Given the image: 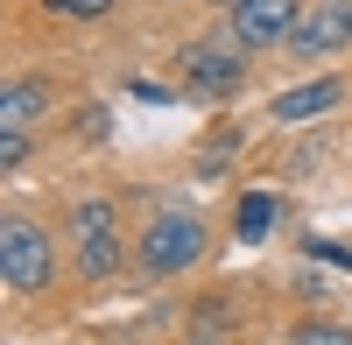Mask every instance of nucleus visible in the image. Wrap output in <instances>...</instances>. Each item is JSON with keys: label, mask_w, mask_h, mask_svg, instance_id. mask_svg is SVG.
Segmentation results:
<instances>
[{"label": "nucleus", "mask_w": 352, "mask_h": 345, "mask_svg": "<svg viewBox=\"0 0 352 345\" xmlns=\"http://www.w3.org/2000/svg\"><path fill=\"white\" fill-rule=\"evenodd\" d=\"M296 289H303L310 303H324V296H331V282H324V275H317V268H303V275H296Z\"/></svg>", "instance_id": "obj_15"}, {"label": "nucleus", "mask_w": 352, "mask_h": 345, "mask_svg": "<svg viewBox=\"0 0 352 345\" xmlns=\"http://www.w3.org/2000/svg\"><path fill=\"white\" fill-rule=\"evenodd\" d=\"M56 113V85L50 78H8V92H0V127H36Z\"/></svg>", "instance_id": "obj_8"}, {"label": "nucleus", "mask_w": 352, "mask_h": 345, "mask_svg": "<svg viewBox=\"0 0 352 345\" xmlns=\"http://www.w3.org/2000/svg\"><path fill=\"white\" fill-rule=\"evenodd\" d=\"M345 49H352V0H310L296 36H289V56L296 64H331Z\"/></svg>", "instance_id": "obj_5"}, {"label": "nucleus", "mask_w": 352, "mask_h": 345, "mask_svg": "<svg viewBox=\"0 0 352 345\" xmlns=\"http://www.w3.org/2000/svg\"><path fill=\"white\" fill-rule=\"evenodd\" d=\"M275 219H282V197L275 190H247L240 205H232V233H240V240H268Z\"/></svg>", "instance_id": "obj_9"}, {"label": "nucleus", "mask_w": 352, "mask_h": 345, "mask_svg": "<svg viewBox=\"0 0 352 345\" xmlns=\"http://www.w3.org/2000/svg\"><path fill=\"white\" fill-rule=\"evenodd\" d=\"M310 261H331V268H345V275H352V247H331V240H310Z\"/></svg>", "instance_id": "obj_14"}, {"label": "nucleus", "mask_w": 352, "mask_h": 345, "mask_svg": "<svg viewBox=\"0 0 352 345\" xmlns=\"http://www.w3.org/2000/svg\"><path fill=\"white\" fill-rule=\"evenodd\" d=\"M28 162V134L21 127H0V169H21Z\"/></svg>", "instance_id": "obj_13"}, {"label": "nucleus", "mask_w": 352, "mask_h": 345, "mask_svg": "<svg viewBox=\"0 0 352 345\" xmlns=\"http://www.w3.org/2000/svg\"><path fill=\"white\" fill-rule=\"evenodd\" d=\"M204 8H226V14H232V8H240V0H204Z\"/></svg>", "instance_id": "obj_17"}, {"label": "nucleus", "mask_w": 352, "mask_h": 345, "mask_svg": "<svg viewBox=\"0 0 352 345\" xmlns=\"http://www.w3.org/2000/svg\"><path fill=\"white\" fill-rule=\"evenodd\" d=\"M71 247H78V282H113L120 275V212L106 197L71 205Z\"/></svg>", "instance_id": "obj_4"}, {"label": "nucleus", "mask_w": 352, "mask_h": 345, "mask_svg": "<svg viewBox=\"0 0 352 345\" xmlns=\"http://www.w3.org/2000/svg\"><path fill=\"white\" fill-rule=\"evenodd\" d=\"M345 106V78H310V85H289V92H275V127H317V120H331V113Z\"/></svg>", "instance_id": "obj_7"}, {"label": "nucleus", "mask_w": 352, "mask_h": 345, "mask_svg": "<svg viewBox=\"0 0 352 345\" xmlns=\"http://www.w3.org/2000/svg\"><path fill=\"white\" fill-rule=\"evenodd\" d=\"M289 345H352V331H345L331 310H324V318H303L296 331H289Z\"/></svg>", "instance_id": "obj_10"}, {"label": "nucleus", "mask_w": 352, "mask_h": 345, "mask_svg": "<svg viewBox=\"0 0 352 345\" xmlns=\"http://www.w3.org/2000/svg\"><path fill=\"white\" fill-rule=\"evenodd\" d=\"M120 0H50V14H64V21H106Z\"/></svg>", "instance_id": "obj_12"}, {"label": "nucleus", "mask_w": 352, "mask_h": 345, "mask_svg": "<svg viewBox=\"0 0 352 345\" xmlns=\"http://www.w3.org/2000/svg\"><path fill=\"white\" fill-rule=\"evenodd\" d=\"M176 345H232V338H212V331H197V338H176Z\"/></svg>", "instance_id": "obj_16"}, {"label": "nucleus", "mask_w": 352, "mask_h": 345, "mask_svg": "<svg viewBox=\"0 0 352 345\" xmlns=\"http://www.w3.org/2000/svg\"><path fill=\"white\" fill-rule=\"evenodd\" d=\"M247 64H254V49L232 36V28H212V36H190L184 49H176V78H184V92L190 99H232L247 85Z\"/></svg>", "instance_id": "obj_2"}, {"label": "nucleus", "mask_w": 352, "mask_h": 345, "mask_svg": "<svg viewBox=\"0 0 352 345\" xmlns=\"http://www.w3.org/2000/svg\"><path fill=\"white\" fill-rule=\"evenodd\" d=\"M303 8H310V0H240V8L226 14V28H232V36H240L254 56H268V49H289Z\"/></svg>", "instance_id": "obj_6"}, {"label": "nucleus", "mask_w": 352, "mask_h": 345, "mask_svg": "<svg viewBox=\"0 0 352 345\" xmlns=\"http://www.w3.org/2000/svg\"><path fill=\"white\" fill-rule=\"evenodd\" d=\"M232 155H240V134H232V127H219V134H204V148H197V169H204V177H219V169H226Z\"/></svg>", "instance_id": "obj_11"}, {"label": "nucleus", "mask_w": 352, "mask_h": 345, "mask_svg": "<svg viewBox=\"0 0 352 345\" xmlns=\"http://www.w3.org/2000/svg\"><path fill=\"white\" fill-rule=\"evenodd\" d=\"M0 282H8V296H43L56 282V240L21 212L0 225Z\"/></svg>", "instance_id": "obj_3"}, {"label": "nucleus", "mask_w": 352, "mask_h": 345, "mask_svg": "<svg viewBox=\"0 0 352 345\" xmlns=\"http://www.w3.org/2000/svg\"><path fill=\"white\" fill-rule=\"evenodd\" d=\"M204 219L197 212H184V205H162V212H148V225L134 233V275L141 282H176V275H190L197 261H204Z\"/></svg>", "instance_id": "obj_1"}]
</instances>
